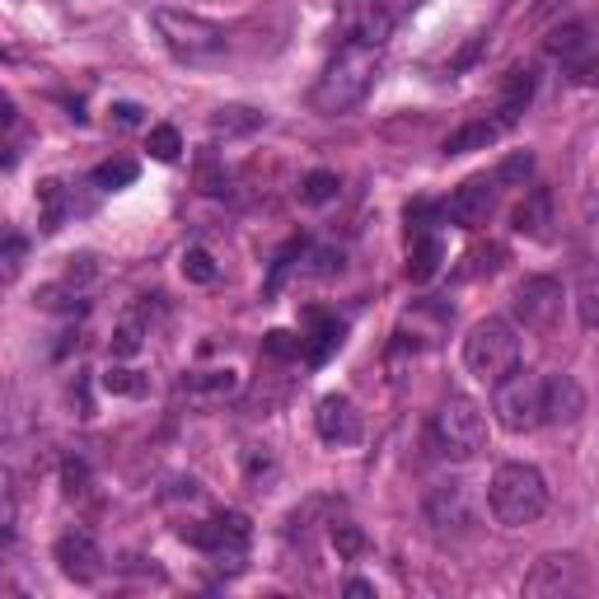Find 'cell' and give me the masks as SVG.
Masks as SVG:
<instances>
[{"label": "cell", "instance_id": "obj_6", "mask_svg": "<svg viewBox=\"0 0 599 599\" xmlns=\"http://www.w3.org/2000/svg\"><path fill=\"white\" fill-rule=\"evenodd\" d=\"M492 412H496V422H502L506 431H535L543 426V408H539V375H529V371H506L502 379L492 385Z\"/></svg>", "mask_w": 599, "mask_h": 599}, {"label": "cell", "instance_id": "obj_27", "mask_svg": "<svg viewBox=\"0 0 599 599\" xmlns=\"http://www.w3.org/2000/svg\"><path fill=\"white\" fill-rule=\"evenodd\" d=\"M183 277L197 281V286H211L221 272H215V258L207 254V248H188V254H183Z\"/></svg>", "mask_w": 599, "mask_h": 599}, {"label": "cell", "instance_id": "obj_13", "mask_svg": "<svg viewBox=\"0 0 599 599\" xmlns=\"http://www.w3.org/2000/svg\"><path fill=\"white\" fill-rule=\"evenodd\" d=\"M539 408L548 426H572L586 412V389L576 375H543L539 379Z\"/></svg>", "mask_w": 599, "mask_h": 599}, {"label": "cell", "instance_id": "obj_14", "mask_svg": "<svg viewBox=\"0 0 599 599\" xmlns=\"http://www.w3.org/2000/svg\"><path fill=\"white\" fill-rule=\"evenodd\" d=\"M314 426H319V436L328 445H352L361 441V418H356V408H352V398H342V394H328L319 412H314Z\"/></svg>", "mask_w": 599, "mask_h": 599}, {"label": "cell", "instance_id": "obj_35", "mask_svg": "<svg viewBox=\"0 0 599 599\" xmlns=\"http://www.w3.org/2000/svg\"><path fill=\"white\" fill-rule=\"evenodd\" d=\"M262 352L268 356H277V361H286V356H295L300 352V338H291V332H268V342H262Z\"/></svg>", "mask_w": 599, "mask_h": 599}, {"label": "cell", "instance_id": "obj_2", "mask_svg": "<svg viewBox=\"0 0 599 599\" xmlns=\"http://www.w3.org/2000/svg\"><path fill=\"white\" fill-rule=\"evenodd\" d=\"M488 510L496 525L525 529L548 510V478L535 463H502L488 482Z\"/></svg>", "mask_w": 599, "mask_h": 599}, {"label": "cell", "instance_id": "obj_9", "mask_svg": "<svg viewBox=\"0 0 599 599\" xmlns=\"http://www.w3.org/2000/svg\"><path fill=\"white\" fill-rule=\"evenodd\" d=\"M562 281L553 277H525L520 286H515V319H520L525 328H553L557 324V314H562Z\"/></svg>", "mask_w": 599, "mask_h": 599}, {"label": "cell", "instance_id": "obj_33", "mask_svg": "<svg viewBox=\"0 0 599 599\" xmlns=\"http://www.w3.org/2000/svg\"><path fill=\"white\" fill-rule=\"evenodd\" d=\"M24 254H28V248H24V239H5V244H0V281H10V277H20V262H24Z\"/></svg>", "mask_w": 599, "mask_h": 599}, {"label": "cell", "instance_id": "obj_40", "mask_svg": "<svg viewBox=\"0 0 599 599\" xmlns=\"http://www.w3.org/2000/svg\"><path fill=\"white\" fill-rule=\"evenodd\" d=\"M14 122V108H10V98H0V127H10Z\"/></svg>", "mask_w": 599, "mask_h": 599}, {"label": "cell", "instance_id": "obj_26", "mask_svg": "<svg viewBox=\"0 0 599 599\" xmlns=\"http://www.w3.org/2000/svg\"><path fill=\"white\" fill-rule=\"evenodd\" d=\"M104 389L108 394H122V398H141L145 394V375L141 371H127V365H108V371H104Z\"/></svg>", "mask_w": 599, "mask_h": 599}, {"label": "cell", "instance_id": "obj_5", "mask_svg": "<svg viewBox=\"0 0 599 599\" xmlns=\"http://www.w3.org/2000/svg\"><path fill=\"white\" fill-rule=\"evenodd\" d=\"M463 365H469V375L482 379V385H496L506 371L520 365V338H515V328L506 319L473 324V332L463 338Z\"/></svg>", "mask_w": 599, "mask_h": 599}, {"label": "cell", "instance_id": "obj_18", "mask_svg": "<svg viewBox=\"0 0 599 599\" xmlns=\"http://www.w3.org/2000/svg\"><path fill=\"white\" fill-rule=\"evenodd\" d=\"M548 225H553V192L535 188L520 207H515V235L539 239V235H548Z\"/></svg>", "mask_w": 599, "mask_h": 599}, {"label": "cell", "instance_id": "obj_20", "mask_svg": "<svg viewBox=\"0 0 599 599\" xmlns=\"http://www.w3.org/2000/svg\"><path fill=\"white\" fill-rule=\"evenodd\" d=\"M235 389H239L235 371H192V375H183V394H192V398H225Z\"/></svg>", "mask_w": 599, "mask_h": 599}, {"label": "cell", "instance_id": "obj_19", "mask_svg": "<svg viewBox=\"0 0 599 599\" xmlns=\"http://www.w3.org/2000/svg\"><path fill=\"white\" fill-rule=\"evenodd\" d=\"M441 262H445V248H441V239L436 235H418L412 239V258H408V281H431L441 272Z\"/></svg>", "mask_w": 599, "mask_h": 599}, {"label": "cell", "instance_id": "obj_21", "mask_svg": "<svg viewBox=\"0 0 599 599\" xmlns=\"http://www.w3.org/2000/svg\"><path fill=\"white\" fill-rule=\"evenodd\" d=\"M262 127V113L258 108H244V104H230V108H221V113H215V118H211V131H215V137H254V131Z\"/></svg>", "mask_w": 599, "mask_h": 599}, {"label": "cell", "instance_id": "obj_42", "mask_svg": "<svg viewBox=\"0 0 599 599\" xmlns=\"http://www.w3.org/2000/svg\"><path fill=\"white\" fill-rule=\"evenodd\" d=\"M0 61H10V57H5V52H0Z\"/></svg>", "mask_w": 599, "mask_h": 599}, {"label": "cell", "instance_id": "obj_3", "mask_svg": "<svg viewBox=\"0 0 599 599\" xmlns=\"http://www.w3.org/2000/svg\"><path fill=\"white\" fill-rule=\"evenodd\" d=\"M150 24H155L160 43L169 47L174 57H188V61H202V57H221L230 33L207 20V14H192V10H174V5H160L150 10Z\"/></svg>", "mask_w": 599, "mask_h": 599}, {"label": "cell", "instance_id": "obj_22", "mask_svg": "<svg viewBox=\"0 0 599 599\" xmlns=\"http://www.w3.org/2000/svg\"><path fill=\"white\" fill-rule=\"evenodd\" d=\"M338 342H342V324L328 319V314H314V332H309V338H300V352L319 365V361H328V352Z\"/></svg>", "mask_w": 599, "mask_h": 599}, {"label": "cell", "instance_id": "obj_15", "mask_svg": "<svg viewBox=\"0 0 599 599\" xmlns=\"http://www.w3.org/2000/svg\"><path fill=\"white\" fill-rule=\"evenodd\" d=\"M548 57H557L562 66H576V71L586 75L590 71V24L572 20V24L553 28V38H548Z\"/></svg>", "mask_w": 599, "mask_h": 599}, {"label": "cell", "instance_id": "obj_37", "mask_svg": "<svg viewBox=\"0 0 599 599\" xmlns=\"http://www.w3.org/2000/svg\"><path fill=\"white\" fill-rule=\"evenodd\" d=\"M10 543H14V506L0 502V548H10Z\"/></svg>", "mask_w": 599, "mask_h": 599}, {"label": "cell", "instance_id": "obj_11", "mask_svg": "<svg viewBox=\"0 0 599 599\" xmlns=\"http://www.w3.org/2000/svg\"><path fill=\"white\" fill-rule=\"evenodd\" d=\"M52 557H57L61 576L80 580V586H90V580L104 576V548L94 543L90 529H66V535L57 539V548H52Z\"/></svg>", "mask_w": 599, "mask_h": 599}, {"label": "cell", "instance_id": "obj_25", "mask_svg": "<svg viewBox=\"0 0 599 599\" xmlns=\"http://www.w3.org/2000/svg\"><path fill=\"white\" fill-rule=\"evenodd\" d=\"M38 202H43V230H57L61 215H66V183L47 178L43 188H38Z\"/></svg>", "mask_w": 599, "mask_h": 599}, {"label": "cell", "instance_id": "obj_28", "mask_svg": "<svg viewBox=\"0 0 599 599\" xmlns=\"http://www.w3.org/2000/svg\"><path fill=\"white\" fill-rule=\"evenodd\" d=\"M150 155H155L160 164H174V160L183 155L178 127H150Z\"/></svg>", "mask_w": 599, "mask_h": 599}, {"label": "cell", "instance_id": "obj_4", "mask_svg": "<svg viewBox=\"0 0 599 599\" xmlns=\"http://www.w3.org/2000/svg\"><path fill=\"white\" fill-rule=\"evenodd\" d=\"M431 436H436V449L445 459H478L482 449H488V418H482V408L473 398L463 394H449L445 403L436 408V426H431Z\"/></svg>", "mask_w": 599, "mask_h": 599}, {"label": "cell", "instance_id": "obj_1", "mask_svg": "<svg viewBox=\"0 0 599 599\" xmlns=\"http://www.w3.org/2000/svg\"><path fill=\"white\" fill-rule=\"evenodd\" d=\"M379 75V47H356L342 43V52L324 66L319 85H314V108L338 118V113H352L365 94H371Z\"/></svg>", "mask_w": 599, "mask_h": 599}, {"label": "cell", "instance_id": "obj_41", "mask_svg": "<svg viewBox=\"0 0 599 599\" xmlns=\"http://www.w3.org/2000/svg\"><path fill=\"white\" fill-rule=\"evenodd\" d=\"M385 5H389L394 14H403V10H412V5H418V0H385Z\"/></svg>", "mask_w": 599, "mask_h": 599}, {"label": "cell", "instance_id": "obj_16", "mask_svg": "<svg viewBox=\"0 0 599 599\" xmlns=\"http://www.w3.org/2000/svg\"><path fill=\"white\" fill-rule=\"evenodd\" d=\"M529 98H535V71H525V66H515L502 85V108H496V122L502 127H515L520 122V113L529 108Z\"/></svg>", "mask_w": 599, "mask_h": 599}, {"label": "cell", "instance_id": "obj_30", "mask_svg": "<svg viewBox=\"0 0 599 599\" xmlns=\"http://www.w3.org/2000/svg\"><path fill=\"white\" fill-rule=\"evenodd\" d=\"M599 286H595V272H580V286H576V309H580V328H595L599 324Z\"/></svg>", "mask_w": 599, "mask_h": 599}, {"label": "cell", "instance_id": "obj_39", "mask_svg": "<svg viewBox=\"0 0 599 599\" xmlns=\"http://www.w3.org/2000/svg\"><path fill=\"white\" fill-rule=\"evenodd\" d=\"M347 595L365 599V595H375V586H371V580H347Z\"/></svg>", "mask_w": 599, "mask_h": 599}, {"label": "cell", "instance_id": "obj_17", "mask_svg": "<svg viewBox=\"0 0 599 599\" xmlns=\"http://www.w3.org/2000/svg\"><path fill=\"white\" fill-rule=\"evenodd\" d=\"M502 122L496 118H478V122H463V127H455L445 137V155H473V150H488V145H496V137H502Z\"/></svg>", "mask_w": 599, "mask_h": 599}, {"label": "cell", "instance_id": "obj_23", "mask_svg": "<svg viewBox=\"0 0 599 599\" xmlns=\"http://www.w3.org/2000/svg\"><path fill=\"white\" fill-rule=\"evenodd\" d=\"M145 347V319L141 314H127V319L113 328V338H108V352L118 356V361H127V356H137Z\"/></svg>", "mask_w": 599, "mask_h": 599}, {"label": "cell", "instance_id": "obj_8", "mask_svg": "<svg viewBox=\"0 0 599 599\" xmlns=\"http://www.w3.org/2000/svg\"><path fill=\"white\" fill-rule=\"evenodd\" d=\"M394 24H398V14L385 0H342V10H338L342 43H356V47H385L394 38Z\"/></svg>", "mask_w": 599, "mask_h": 599}, {"label": "cell", "instance_id": "obj_12", "mask_svg": "<svg viewBox=\"0 0 599 599\" xmlns=\"http://www.w3.org/2000/svg\"><path fill=\"white\" fill-rule=\"evenodd\" d=\"M496 192H502V183H496V178H469L455 197H449L445 215L459 230H482L492 221V211H496Z\"/></svg>", "mask_w": 599, "mask_h": 599}, {"label": "cell", "instance_id": "obj_29", "mask_svg": "<svg viewBox=\"0 0 599 599\" xmlns=\"http://www.w3.org/2000/svg\"><path fill=\"white\" fill-rule=\"evenodd\" d=\"M131 178H137V164H131V160H108V164H98V169H94V183H98L104 192L127 188Z\"/></svg>", "mask_w": 599, "mask_h": 599}, {"label": "cell", "instance_id": "obj_24", "mask_svg": "<svg viewBox=\"0 0 599 599\" xmlns=\"http://www.w3.org/2000/svg\"><path fill=\"white\" fill-rule=\"evenodd\" d=\"M338 174L332 169H314V174H305V183H300V202H309V207H328L332 197H338Z\"/></svg>", "mask_w": 599, "mask_h": 599}, {"label": "cell", "instance_id": "obj_31", "mask_svg": "<svg viewBox=\"0 0 599 599\" xmlns=\"http://www.w3.org/2000/svg\"><path fill=\"white\" fill-rule=\"evenodd\" d=\"M332 548H338L342 557H361L365 553V535L352 520H338V525H332Z\"/></svg>", "mask_w": 599, "mask_h": 599}, {"label": "cell", "instance_id": "obj_7", "mask_svg": "<svg viewBox=\"0 0 599 599\" xmlns=\"http://www.w3.org/2000/svg\"><path fill=\"white\" fill-rule=\"evenodd\" d=\"M422 510H426V520L436 535H473V525H478L473 492H469V482H459V478L431 482L426 496H422Z\"/></svg>", "mask_w": 599, "mask_h": 599}, {"label": "cell", "instance_id": "obj_10", "mask_svg": "<svg viewBox=\"0 0 599 599\" xmlns=\"http://www.w3.org/2000/svg\"><path fill=\"white\" fill-rule=\"evenodd\" d=\"M576 590H586V562L576 553L543 557L539 567L525 576V595H535V599H562V595H576Z\"/></svg>", "mask_w": 599, "mask_h": 599}, {"label": "cell", "instance_id": "obj_34", "mask_svg": "<svg viewBox=\"0 0 599 599\" xmlns=\"http://www.w3.org/2000/svg\"><path fill=\"white\" fill-rule=\"evenodd\" d=\"M61 482H66V496H85L90 492V469L80 459H66L61 463Z\"/></svg>", "mask_w": 599, "mask_h": 599}, {"label": "cell", "instance_id": "obj_32", "mask_svg": "<svg viewBox=\"0 0 599 599\" xmlns=\"http://www.w3.org/2000/svg\"><path fill=\"white\" fill-rule=\"evenodd\" d=\"M529 174H535V155H529V150H515V155H510L492 178H496V183H525Z\"/></svg>", "mask_w": 599, "mask_h": 599}, {"label": "cell", "instance_id": "obj_36", "mask_svg": "<svg viewBox=\"0 0 599 599\" xmlns=\"http://www.w3.org/2000/svg\"><path fill=\"white\" fill-rule=\"evenodd\" d=\"M332 272H342V254L319 248V254H314V277H332Z\"/></svg>", "mask_w": 599, "mask_h": 599}, {"label": "cell", "instance_id": "obj_38", "mask_svg": "<svg viewBox=\"0 0 599 599\" xmlns=\"http://www.w3.org/2000/svg\"><path fill=\"white\" fill-rule=\"evenodd\" d=\"M113 113H118V122H122V127H137V122H141V108H137V104H118Z\"/></svg>", "mask_w": 599, "mask_h": 599}]
</instances>
